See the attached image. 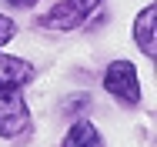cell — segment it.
Returning <instances> with one entry per match:
<instances>
[{
	"label": "cell",
	"mask_w": 157,
	"mask_h": 147,
	"mask_svg": "<svg viewBox=\"0 0 157 147\" xmlns=\"http://www.w3.org/2000/svg\"><path fill=\"white\" fill-rule=\"evenodd\" d=\"M104 87L110 90L117 100H124V104H137V100H140V84H137L134 64H127V60H117V64L107 67V74H104Z\"/></svg>",
	"instance_id": "cell-1"
},
{
	"label": "cell",
	"mask_w": 157,
	"mask_h": 147,
	"mask_svg": "<svg viewBox=\"0 0 157 147\" xmlns=\"http://www.w3.org/2000/svg\"><path fill=\"white\" fill-rule=\"evenodd\" d=\"M30 110L24 104V97L17 90H3L0 94V137H17L20 130H27Z\"/></svg>",
	"instance_id": "cell-2"
},
{
	"label": "cell",
	"mask_w": 157,
	"mask_h": 147,
	"mask_svg": "<svg viewBox=\"0 0 157 147\" xmlns=\"http://www.w3.org/2000/svg\"><path fill=\"white\" fill-rule=\"evenodd\" d=\"M100 0H63L57 3L47 17H40L44 27H54V30H74L77 24H84V17L94 10Z\"/></svg>",
	"instance_id": "cell-3"
},
{
	"label": "cell",
	"mask_w": 157,
	"mask_h": 147,
	"mask_svg": "<svg viewBox=\"0 0 157 147\" xmlns=\"http://www.w3.org/2000/svg\"><path fill=\"white\" fill-rule=\"evenodd\" d=\"M30 80V67L17 57L0 54V90H17Z\"/></svg>",
	"instance_id": "cell-4"
},
{
	"label": "cell",
	"mask_w": 157,
	"mask_h": 147,
	"mask_svg": "<svg viewBox=\"0 0 157 147\" xmlns=\"http://www.w3.org/2000/svg\"><path fill=\"white\" fill-rule=\"evenodd\" d=\"M154 24H157V10L154 7H144V10L137 14V20H134V40H137V47H140L147 57L157 54V47H154Z\"/></svg>",
	"instance_id": "cell-5"
},
{
	"label": "cell",
	"mask_w": 157,
	"mask_h": 147,
	"mask_svg": "<svg viewBox=\"0 0 157 147\" xmlns=\"http://www.w3.org/2000/svg\"><path fill=\"white\" fill-rule=\"evenodd\" d=\"M60 147H104V141H100V134H97V127L90 120H77L67 130V137H63Z\"/></svg>",
	"instance_id": "cell-6"
},
{
	"label": "cell",
	"mask_w": 157,
	"mask_h": 147,
	"mask_svg": "<svg viewBox=\"0 0 157 147\" xmlns=\"http://www.w3.org/2000/svg\"><path fill=\"white\" fill-rule=\"evenodd\" d=\"M13 20H7V17H0V47H3V44H7V40H10V37H13Z\"/></svg>",
	"instance_id": "cell-7"
},
{
	"label": "cell",
	"mask_w": 157,
	"mask_h": 147,
	"mask_svg": "<svg viewBox=\"0 0 157 147\" xmlns=\"http://www.w3.org/2000/svg\"><path fill=\"white\" fill-rule=\"evenodd\" d=\"M10 3H13V7H33L37 0H10Z\"/></svg>",
	"instance_id": "cell-8"
}]
</instances>
